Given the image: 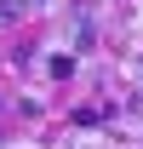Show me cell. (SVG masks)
Here are the masks:
<instances>
[{
    "instance_id": "obj_1",
    "label": "cell",
    "mask_w": 143,
    "mask_h": 149,
    "mask_svg": "<svg viewBox=\"0 0 143 149\" xmlns=\"http://www.w3.org/2000/svg\"><path fill=\"white\" fill-rule=\"evenodd\" d=\"M69 69H74L69 52H52V57H46V74H69Z\"/></svg>"
}]
</instances>
